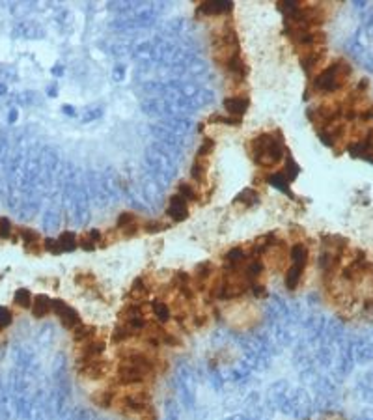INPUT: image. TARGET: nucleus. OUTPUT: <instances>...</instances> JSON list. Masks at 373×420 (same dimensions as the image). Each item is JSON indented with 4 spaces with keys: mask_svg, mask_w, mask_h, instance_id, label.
<instances>
[{
    "mask_svg": "<svg viewBox=\"0 0 373 420\" xmlns=\"http://www.w3.org/2000/svg\"><path fill=\"white\" fill-rule=\"evenodd\" d=\"M149 308H151V314H153V319H157L159 323H166L172 319V308L168 307V302H164L163 299H155V301L149 302Z\"/></svg>",
    "mask_w": 373,
    "mask_h": 420,
    "instance_id": "obj_9",
    "label": "nucleus"
},
{
    "mask_svg": "<svg viewBox=\"0 0 373 420\" xmlns=\"http://www.w3.org/2000/svg\"><path fill=\"white\" fill-rule=\"evenodd\" d=\"M78 374H81L84 379H90V381L105 379V377L110 374V362L101 357V359H95L92 360V362L81 364V366H78Z\"/></svg>",
    "mask_w": 373,
    "mask_h": 420,
    "instance_id": "obj_5",
    "label": "nucleus"
},
{
    "mask_svg": "<svg viewBox=\"0 0 373 420\" xmlns=\"http://www.w3.org/2000/svg\"><path fill=\"white\" fill-rule=\"evenodd\" d=\"M351 75H353V66L347 60L340 58V60H334L330 66H327L325 69L317 73L312 81V86L319 93H332L342 90L349 82Z\"/></svg>",
    "mask_w": 373,
    "mask_h": 420,
    "instance_id": "obj_2",
    "label": "nucleus"
},
{
    "mask_svg": "<svg viewBox=\"0 0 373 420\" xmlns=\"http://www.w3.org/2000/svg\"><path fill=\"white\" fill-rule=\"evenodd\" d=\"M51 301L52 299H49L47 295H36L34 297V302H32V316L36 319H43L47 318L49 314L52 312L51 310Z\"/></svg>",
    "mask_w": 373,
    "mask_h": 420,
    "instance_id": "obj_11",
    "label": "nucleus"
},
{
    "mask_svg": "<svg viewBox=\"0 0 373 420\" xmlns=\"http://www.w3.org/2000/svg\"><path fill=\"white\" fill-rule=\"evenodd\" d=\"M78 246H81L82 251H86V252H93L95 249H97V245H95V243H93V241L90 239L88 236L78 237Z\"/></svg>",
    "mask_w": 373,
    "mask_h": 420,
    "instance_id": "obj_30",
    "label": "nucleus"
},
{
    "mask_svg": "<svg viewBox=\"0 0 373 420\" xmlns=\"http://www.w3.org/2000/svg\"><path fill=\"white\" fill-rule=\"evenodd\" d=\"M116 398H118V394H116L114 389H103L92 396V402L101 409H108V407H112L116 404Z\"/></svg>",
    "mask_w": 373,
    "mask_h": 420,
    "instance_id": "obj_13",
    "label": "nucleus"
},
{
    "mask_svg": "<svg viewBox=\"0 0 373 420\" xmlns=\"http://www.w3.org/2000/svg\"><path fill=\"white\" fill-rule=\"evenodd\" d=\"M213 149H215V140L209 139V137H205L198 148V157H205V159H207V155H211Z\"/></svg>",
    "mask_w": 373,
    "mask_h": 420,
    "instance_id": "obj_28",
    "label": "nucleus"
},
{
    "mask_svg": "<svg viewBox=\"0 0 373 420\" xmlns=\"http://www.w3.org/2000/svg\"><path fill=\"white\" fill-rule=\"evenodd\" d=\"M209 120L211 123H226V125H235V127H239L241 123H243L241 118H235V116H220V114H213Z\"/></svg>",
    "mask_w": 373,
    "mask_h": 420,
    "instance_id": "obj_25",
    "label": "nucleus"
},
{
    "mask_svg": "<svg viewBox=\"0 0 373 420\" xmlns=\"http://www.w3.org/2000/svg\"><path fill=\"white\" fill-rule=\"evenodd\" d=\"M13 234V224L8 217H0V239H10Z\"/></svg>",
    "mask_w": 373,
    "mask_h": 420,
    "instance_id": "obj_27",
    "label": "nucleus"
},
{
    "mask_svg": "<svg viewBox=\"0 0 373 420\" xmlns=\"http://www.w3.org/2000/svg\"><path fill=\"white\" fill-rule=\"evenodd\" d=\"M13 302H15L17 307L23 308V310H26V308H32V302H34V297H32V293L26 290V288H19L15 293H13Z\"/></svg>",
    "mask_w": 373,
    "mask_h": 420,
    "instance_id": "obj_19",
    "label": "nucleus"
},
{
    "mask_svg": "<svg viewBox=\"0 0 373 420\" xmlns=\"http://www.w3.org/2000/svg\"><path fill=\"white\" fill-rule=\"evenodd\" d=\"M107 349V343L103 342L101 338H93L86 343H81L77 348V360H78V366L81 364H86V362H92L95 359H101L103 353Z\"/></svg>",
    "mask_w": 373,
    "mask_h": 420,
    "instance_id": "obj_4",
    "label": "nucleus"
},
{
    "mask_svg": "<svg viewBox=\"0 0 373 420\" xmlns=\"http://www.w3.org/2000/svg\"><path fill=\"white\" fill-rule=\"evenodd\" d=\"M43 251L52 254V256H58V254H62V246L60 243H58V239L47 237V239H43Z\"/></svg>",
    "mask_w": 373,
    "mask_h": 420,
    "instance_id": "obj_26",
    "label": "nucleus"
},
{
    "mask_svg": "<svg viewBox=\"0 0 373 420\" xmlns=\"http://www.w3.org/2000/svg\"><path fill=\"white\" fill-rule=\"evenodd\" d=\"M233 204H235V205H243V207H252V205L260 204V195H258L254 189H250V187H248V189L241 190L239 195L235 196Z\"/></svg>",
    "mask_w": 373,
    "mask_h": 420,
    "instance_id": "obj_14",
    "label": "nucleus"
},
{
    "mask_svg": "<svg viewBox=\"0 0 373 420\" xmlns=\"http://www.w3.org/2000/svg\"><path fill=\"white\" fill-rule=\"evenodd\" d=\"M17 236L23 239V246H32V245H41L43 241H41V236H40V232H36V230H32V228H17Z\"/></svg>",
    "mask_w": 373,
    "mask_h": 420,
    "instance_id": "obj_16",
    "label": "nucleus"
},
{
    "mask_svg": "<svg viewBox=\"0 0 373 420\" xmlns=\"http://www.w3.org/2000/svg\"><path fill=\"white\" fill-rule=\"evenodd\" d=\"M140 224V219H138L136 213L133 211H123L118 215V220H116V230H123V228H129V226Z\"/></svg>",
    "mask_w": 373,
    "mask_h": 420,
    "instance_id": "obj_20",
    "label": "nucleus"
},
{
    "mask_svg": "<svg viewBox=\"0 0 373 420\" xmlns=\"http://www.w3.org/2000/svg\"><path fill=\"white\" fill-rule=\"evenodd\" d=\"M302 273H304V269H301V267H295V265H289L286 271V288L287 290H297V286H299V282H301L302 278Z\"/></svg>",
    "mask_w": 373,
    "mask_h": 420,
    "instance_id": "obj_18",
    "label": "nucleus"
},
{
    "mask_svg": "<svg viewBox=\"0 0 373 420\" xmlns=\"http://www.w3.org/2000/svg\"><path fill=\"white\" fill-rule=\"evenodd\" d=\"M207 170H209V163H207V159H205V157H198V159L192 163L190 178H192L194 181H198V183H202V181H205V178H207Z\"/></svg>",
    "mask_w": 373,
    "mask_h": 420,
    "instance_id": "obj_15",
    "label": "nucleus"
},
{
    "mask_svg": "<svg viewBox=\"0 0 373 420\" xmlns=\"http://www.w3.org/2000/svg\"><path fill=\"white\" fill-rule=\"evenodd\" d=\"M250 292L254 293L256 297H265V286L263 284H260V282H254V284H250Z\"/></svg>",
    "mask_w": 373,
    "mask_h": 420,
    "instance_id": "obj_31",
    "label": "nucleus"
},
{
    "mask_svg": "<svg viewBox=\"0 0 373 420\" xmlns=\"http://www.w3.org/2000/svg\"><path fill=\"white\" fill-rule=\"evenodd\" d=\"M299 172H301V168L297 166V163L293 161V157H289V155H287V157H286V166H284V172H282V174L286 176L287 181L291 183V181H295V180H297V176H299Z\"/></svg>",
    "mask_w": 373,
    "mask_h": 420,
    "instance_id": "obj_24",
    "label": "nucleus"
},
{
    "mask_svg": "<svg viewBox=\"0 0 373 420\" xmlns=\"http://www.w3.org/2000/svg\"><path fill=\"white\" fill-rule=\"evenodd\" d=\"M166 215L174 222H183L187 217H189V202L181 198L179 195H174L168 202V209H166Z\"/></svg>",
    "mask_w": 373,
    "mask_h": 420,
    "instance_id": "obj_6",
    "label": "nucleus"
},
{
    "mask_svg": "<svg viewBox=\"0 0 373 420\" xmlns=\"http://www.w3.org/2000/svg\"><path fill=\"white\" fill-rule=\"evenodd\" d=\"M233 10V4L231 2H204V4L198 6L196 13H202V15H220V13H226V11Z\"/></svg>",
    "mask_w": 373,
    "mask_h": 420,
    "instance_id": "obj_8",
    "label": "nucleus"
},
{
    "mask_svg": "<svg viewBox=\"0 0 373 420\" xmlns=\"http://www.w3.org/2000/svg\"><path fill=\"white\" fill-rule=\"evenodd\" d=\"M86 236L90 237V239H92L97 246H99V241H103V234H101L99 230H90V232L86 234Z\"/></svg>",
    "mask_w": 373,
    "mask_h": 420,
    "instance_id": "obj_32",
    "label": "nucleus"
},
{
    "mask_svg": "<svg viewBox=\"0 0 373 420\" xmlns=\"http://www.w3.org/2000/svg\"><path fill=\"white\" fill-rule=\"evenodd\" d=\"M250 157L260 168H272L286 157V144L282 139V131L256 135L248 142Z\"/></svg>",
    "mask_w": 373,
    "mask_h": 420,
    "instance_id": "obj_1",
    "label": "nucleus"
},
{
    "mask_svg": "<svg viewBox=\"0 0 373 420\" xmlns=\"http://www.w3.org/2000/svg\"><path fill=\"white\" fill-rule=\"evenodd\" d=\"M51 310H52V314L62 321V325H64L66 329H69V331H73V329L78 327V325L82 323V318L78 316L77 310H75L73 307H69L66 301H62V299H52Z\"/></svg>",
    "mask_w": 373,
    "mask_h": 420,
    "instance_id": "obj_3",
    "label": "nucleus"
},
{
    "mask_svg": "<svg viewBox=\"0 0 373 420\" xmlns=\"http://www.w3.org/2000/svg\"><path fill=\"white\" fill-rule=\"evenodd\" d=\"M289 261L291 265L304 269L308 263V246L304 243H295L293 246H289Z\"/></svg>",
    "mask_w": 373,
    "mask_h": 420,
    "instance_id": "obj_10",
    "label": "nucleus"
},
{
    "mask_svg": "<svg viewBox=\"0 0 373 420\" xmlns=\"http://www.w3.org/2000/svg\"><path fill=\"white\" fill-rule=\"evenodd\" d=\"M178 195L181 196V198H185L187 202H196L200 198L198 190H196L189 181H181V183L178 185Z\"/></svg>",
    "mask_w": 373,
    "mask_h": 420,
    "instance_id": "obj_21",
    "label": "nucleus"
},
{
    "mask_svg": "<svg viewBox=\"0 0 373 420\" xmlns=\"http://www.w3.org/2000/svg\"><path fill=\"white\" fill-rule=\"evenodd\" d=\"M58 243L62 246V252H73L78 249V237L73 234V232H64L60 237H58Z\"/></svg>",
    "mask_w": 373,
    "mask_h": 420,
    "instance_id": "obj_17",
    "label": "nucleus"
},
{
    "mask_svg": "<svg viewBox=\"0 0 373 420\" xmlns=\"http://www.w3.org/2000/svg\"><path fill=\"white\" fill-rule=\"evenodd\" d=\"M248 105H250V101L245 96H231V98L224 99V108L235 118H243V114L248 110Z\"/></svg>",
    "mask_w": 373,
    "mask_h": 420,
    "instance_id": "obj_7",
    "label": "nucleus"
},
{
    "mask_svg": "<svg viewBox=\"0 0 373 420\" xmlns=\"http://www.w3.org/2000/svg\"><path fill=\"white\" fill-rule=\"evenodd\" d=\"M73 334V340L81 346V343H86L90 342V340L97 338V329L93 327V325H86V323H81L78 327H75L71 331Z\"/></svg>",
    "mask_w": 373,
    "mask_h": 420,
    "instance_id": "obj_12",
    "label": "nucleus"
},
{
    "mask_svg": "<svg viewBox=\"0 0 373 420\" xmlns=\"http://www.w3.org/2000/svg\"><path fill=\"white\" fill-rule=\"evenodd\" d=\"M170 224H166V222H163V220H146L142 224V230L146 232V234H161V232L168 230Z\"/></svg>",
    "mask_w": 373,
    "mask_h": 420,
    "instance_id": "obj_23",
    "label": "nucleus"
},
{
    "mask_svg": "<svg viewBox=\"0 0 373 420\" xmlns=\"http://www.w3.org/2000/svg\"><path fill=\"white\" fill-rule=\"evenodd\" d=\"M4 92H6V88L2 86V84H0V93H4Z\"/></svg>",
    "mask_w": 373,
    "mask_h": 420,
    "instance_id": "obj_33",
    "label": "nucleus"
},
{
    "mask_svg": "<svg viewBox=\"0 0 373 420\" xmlns=\"http://www.w3.org/2000/svg\"><path fill=\"white\" fill-rule=\"evenodd\" d=\"M11 321H13V312H11L10 308L0 307V331L6 329L8 325H11Z\"/></svg>",
    "mask_w": 373,
    "mask_h": 420,
    "instance_id": "obj_29",
    "label": "nucleus"
},
{
    "mask_svg": "<svg viewBox=\"0 0 373 420\" xmlns=\"http://www.w3.org/2000/svg\"><path fill=\"white\" fill-rule=\"evenodd\" d=\"M267 181H269L272 187H276V189L284 190V193L289 190V181H287V178L282 174V172H278V174H269L267 176Z\"/></svg>",
    "mask_w": 373,
    "mask_h": 420,
    "instance_id": "obj_22",
    "label": "nucleus"
}]
</instances>
